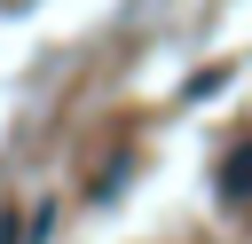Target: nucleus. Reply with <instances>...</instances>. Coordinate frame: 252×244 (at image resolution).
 <instances>
[{"mask_svg":"<svg viewBox=\"0 0 252 244\" xmlns=\"http://www.w3.org/2000/svg\"><path fill=\"white\" fill-rule=\"evenodd\" d=\"M16 236H24V228H16V213H0V244H16Z\"/></svg>","mask_w":252,"mask_h":244,"instance_id":"2","label":"nucleus"},{"mask_svg":"<svg viewBox=\"0 0 252 244\" xmlns=\"http://www.w3.org/2000/svg\"><path fill=\"white\" fill-rule=\"evenodd\" d=\"M220 197H228V205H252V142H236V150L220 157Z\"/></svg>","mask_w":252,"mask_h":244,"instance_id":"1","label":"nucleus"}]
</instances>
